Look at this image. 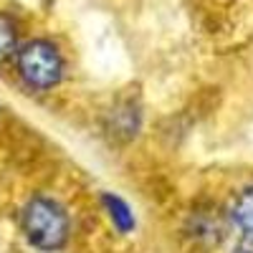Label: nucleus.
I'll use <instances>...</instances> for the list:
<instances>
[{
    "label": "nucleus",
    "instance_id": "obj_1",
    "mask_svg": "<svg viewBox=\"0 0 253 253\" xmlns=\"http://www.w3.org/2000/svg\"><path fill=\"white\" fill-rule=\"evenodd\" d=\"M20 228L28 243L38 251H58L69 238V215L56 200L36 195L26 203L20 213Z\"/></svg>",
    "mask_w": 253,
    "mask_h": 253
},
{
    "label": "nucleus",
    "instance_id": "obj_2",
    "mask_svg": "<svg viewBox=\"0 0 253 253\" xmlns=\"http://www.w3.org/2000/svg\"><path fill=\"white\" fill-rule=\"evenodd\" d=\"M15 66L26 86L38 91L53 89L63 76V58L46 38H33L20 46L15 51Z\"/></svg>",
    "mask_w": 253,
    "mask_h": 253
},
{
    "label": "nucleus",
    "instance_id": "obj_3",
    "mask_svg": "<svg viewBox=\"0 0 253 253\" xmlns=\"http://www.w3.org/2000/svg\"><path fill=\"white\" fill-rule=\"evenodd\" d=\"M101 203H104V210H107L112 225L119 230V233H129V230L134 228V215H132L129 205H126L119 195H112V193L101 195Z\"/></svg>",
    "mask_w": 253,
    "mask_h": 253
},
{
    "label": "nucleus",
    "instance_id": "obj_4",
    "mask_svg": "<svg viewBox=\"0 0 253 253\" xmlns=\"http://www.w3.org/2000/svg\"><path fill=\"white\" fill-rule=\"evenodd\" d=\"M230 220H233L243 233H253V185L246 187L236 198L233 208H230Z\"/></svg>",
    "mask_w": 253,
    "mask_h": 253
},
{
    "label": "nucleus",
    "instance_id": "obj_5",
    "mask_svg": "<svg viewBox=\"0 0 253 253\" xmlns=\"http://www.w3.org/2000/svg\"><path fill=\"white\" fill-rule=\"evenodd\" d=\"M18 51V23L13 15L0 13V66L8 63Z\"/></svg>",
    "mask_w": 253,
    "mask_h": 253
},
{
    "label": "nucleus",
    "instance_id": "obj_6",
    "mask_svg": "<svg viewBox=\"0 0 253 253\" xmlns=\"http://www.w3.org/2000/svg\"><path fill=\"white\" fill-rule=\"evenodd\" d=\"M233 253H253V233H243V238L238 241Z\"/></svg>",
    "mask_w": 253,
    "mask_h": 253
}]
</instances>
